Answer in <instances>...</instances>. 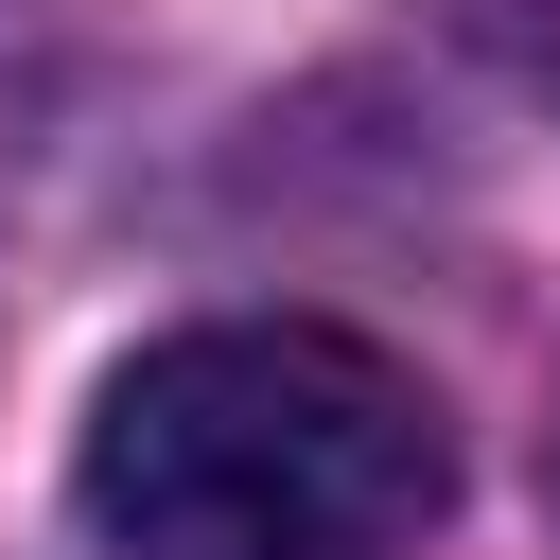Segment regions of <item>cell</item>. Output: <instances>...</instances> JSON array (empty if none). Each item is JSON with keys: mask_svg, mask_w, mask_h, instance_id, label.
I'll return each instance as SVG.
<instances>
[{"mask_svg": "<svg viewBox=\"0 0 560 560\" xmlns=\"http://www.w3.org/2000/svg\"><path fill=\"white\" fill-rule=\"evenodd\" d=\"M455 490V438L402 350L332 315L158 332L88 420V525L122 560H402Z\"/></svg>", "mask_w": 560, "mask_h": 560, "instance_id": "1", "label": "cell"}, {"mask_svg": "<svg viewBox=\"0 0 560 560\" xmlns=\"http://www.w3.org/2000/svg\"><path fill=\"white\" fill-rule=\"evenodd\" d=\"M455 35H472V52H508L525 88H560V0H455Z\"/></svg>", "mask_w": 560, "mask_h": 560, "instance_id": "2", "label": "cell"}]
</instances>
